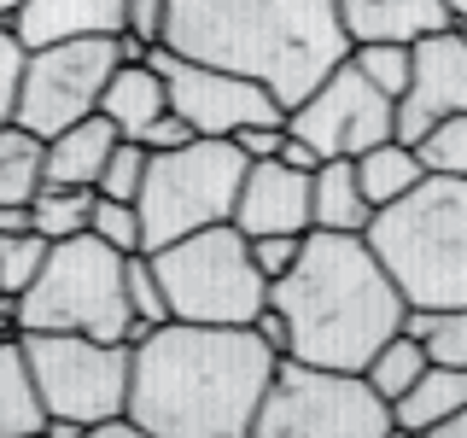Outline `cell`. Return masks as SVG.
<instances>
[{
    "label": "cell",
    "instance_id": "1",
    "mask_svg": "<svg viewBox=\"0 0 467 438\" xmlns=\"http://www.w3.org/2000/svg\"><path fill=\"white\" fill-rule=\"evenodd\" d=\"M281 350L257 328L164 321L135 345L129 415L146 438H245Z\"/></svg>",
    "mask_w": 467,
    "mask_h": 438
},
{
    "label": "cell",
    "instance_id": "2",
    "mask_svg": "<svg viewBox=\"0 0 467 438\" xmlns=\"http://www.w3.org/2000/svg\"><path fill=\"white\" fill-rule=\"evenodd\" d=\"M164 47L257 77L292 111L350 53L339 0H170Z\"/></svg>",
    "mask_w": 467,
    "mask_h": 438
},
{
    "label": "cell",
    "instance_id": "3",
    "mask_svg": "<svg viewBox=\"0 0 467 438\" xmlns=\"http://www.w3.org/2000/svg\"><path fill=\"white\" fill-rule=\"evenodd\" d=\"M269 304L286 316V357L321 362V369H362L409 316L374 245L362 234L333 228L304 234L298 263L281 281H269Z\"/></svg>",
    "mask_w": 467,
    "mask_h": 438
},
{
    "label": "cell",
    "instance_id": "4",
    "mask_svg": "<svg viewBox=\"0 0 467 438\" xmlns=\"http://www.w3.org/2000/svg\"><path fill=\"white\" fill-rule=\"evenodd\" d=\"M374 257L398 281L409 310L467 304V182L462 175H420L403 199L379 204L362 228Z\"/></svg>",
    "mask_w": 467,
    "mask_h": 438
},
{
    "label": "cell",
    "instance_id": "5",
    "mask_svg": "<svg viewBox=\"0 0 467 438\" xmlns=\"http://www.w3.org/2000/svg\"><path fill=\"white\" fill-rule=\"evenodd\" d=\"M18 333H94L123 339L135 310L123 292V252L106 245L94 228L47 245L41 275L18 292ZM129 345V339H123Z\"/></svg>",
    "mask_w": 467,
    "mask_h": 438
},
{
    "label": "cell",
    "instance_id": "6",
    "mask_svg": "<svg viewBox=\"0 0 467 438\" xmlns=\"http://www.w3.org/2000/svg\"><path fill=\"white\" fill-rule=\"evenodd\" d=\"M245 164L252 158L234 141L193 135L175 152H146V182H140V240L146 252L182 240V234L234 223V199H240Z\"/></svg>",
    "mask_w": 467,
    "mask_h": 438
},
{
    "label": "cell",
    "instance_id": "7",
    "mask_svg": "<svg viewBox=\"0 0 467 438\" xmlns=\"http://www.w3.org/2000/svg\"><path fill=\"white\" fill-rule=\"evenodd\" d=\"M152 269L164 281L175 321H223V328H252L269 304V275L252 263V240L234 223L182 234L158 245Z\"/></svg>",
    "mask_w": 467,
    "mask_h": 438
},
{
    "label": "cell",
    "instance_id": "8",
    "mask_svg": "<svg viewBox=\"0 0 467 438\" xmlns=\"http://www.w3.org/2000/svg\"><path fill=\"white\" fill-rule=\"evenodd\" d=\"M252 433L263 438H386L391 403L368 386L362 369H321V362H304V357H281Z\"/></svg>",
    "mask_w": 467,
    "mask_h": 438
},
{
    "label": "cell",
    "instance_id": "9",
    "mask_svg": "<svg viewBox=\"0 0 467 438\" xmlns=\"http://www.w3.org/2000/svg\"><path fill=\"white\" fill-rule=\"evenodd\" d=\"M36 391L47 415L77 421L88 433L94 421L129 409V374H135V345L94 339V333H18Z\"/></svg>",
    "mask_w": 467,
    "mask_h": 438
},
{
    "label": "cell",
    "instance_id": "10",
    "mask_svg": "<svg viewBox=\"0 0 467 438\" xmlns=\"http://www.w3.org/2000/svg\"><path fill=\"white\" fill-rule=\"evenodd\" d=\"M111 70H117V36H82V41L29 47L12 123H24L29 135L53 141L77 117L99 111V94H106Z\"/></svg>",
    "mask_w": 467,
    "mask_h": 438
},
{
    "label": "cell",
    "instance_id": "11",
    "mask_svg": "<svg viewBox=\"0 0 467 438\" xmlns=\"http://www.w3.org/2000/svg\"><path fill=\"white\" fill-rule=\"evenodd\" d=\"M391 123H398V99L379 94V88L357 70V58H350V53L286 111V129L298 141H310L321 158H357V152H368V146L391 141Z\"/></svg>",
    "mask_w": 467,
    "mask_h": 438
},
{
    "label": "cell",
    "instance_id": "12",
    "mask_svg": "<svg viewBox=\"0 0 467 438\" xmlns=\"http://www.w3.org/2000/svg\"><path fill=\"white\" fill-rule=\"evenodd\" d=\"M152 65L170 82V111H182L193 123V135L234 141L252 123H286V106L257 77H240V70H223V65H199V58H182L170 47H152Z\"/></svg>",
    "mask_w": 467,
    "mask_h": 438
},
{
    "label": "cell",
    "instance_id": "13",
    "mask_svg": "<svg viewBox=\"0 0 467 438\" xmlns=\"http://www.w3.org/2000/svg\"><path fill=\"white\" fill-rule=\"evenodd\" d=\"M409 53H415V65H409V88L398 94V123H391V135L415 146L432 123L467 111V29L462 24L432 29V36H420Z\"/></svg>",
    "mask_w": 467,
    "mask_h": 438
},
{
    "label": "cell",
    "instance_id": "14",
    "mask_svg": "<svg viewBox=\"0 0 467 438\" xmlns=\"http://www.w3.org/2000/svg\"><path fill=\"white\" fill-rule=\"evenodd\" d=\"M234 228L252 234H310V170L286 164V158H252L234 199Z\"/></svg>",
    "mask_w": 467,
    "mask_h": 438
},
{
    "label": "cell",
    "instance_id": "15",
    "mask_svg": "<svg viewBox=\"0 0 467 438\" xmlns=\"http://www.w3.org/2000/svg\"><path fill=\"white\" fill-rule=\"evenodd\" d=\"M129 0H24L12 12L24 47H53V41H82V36H117Z\"/></svg>",
    "mask_w": 467,
    "mask_h": 438
},
{
    "label": "cell",
    "instance_id": "16",
    "mask_svg": "<svg viewBox=\"0 0 467 438\" xmlns=\"http://www.w3.org/2000/svg\"><path fill=\"white\" fill-rule=\"evenodd\" d=\"M339 24L357 47V41H420L456 18L444 0H339Z\"/></svg>",
    "mask_w": 467,
    "mask_h": 438
},
{
    "label": "cell",
    "instance_id": "17",
    "mask_svg": "<svg viewBox=\"0 0 467 438\" xmlns=\"http://www.w3.org/2000/svg\"><path fill=\"white\" fill-rule=\"evenodd\" d=\"M99 111L117 123V135L140 141V129L152 123V117L170 111V82H164V70H158L152 58H135V65H129V58H117L106 94H99Z\"/></svg>",
    "mask_w": 467,
    "mask_h": 438
},
{
    "label": "cell",
    "instance_id": "18",
    "mask_svg": "<svg viewBox=\"0 0 467 438\" xmlns=\"http://www.w3.org/2000/svg\"><path fill=\"white\" fill-rule=\"evenodd\" d=\"M117 141H123V135H117V123H111L106 111H88V117H77L70 129H58V135L47 141V182L94 187Z\"/></svg>",
    "mask_w": 467,
    "mask_h": 438
},
{
    "label": "cell",
    "instance_id": "19",
    "mask_svg": "<svg viewBox=\"0 0 467 438\" xmlns=\"http://www.w3.org/2000/svg\"><path fill=\"white\" fill-rule=\"evenodd\" d=\"M310 216H316V228H333V234L368 228L374 204L357 182V158H321L310 170Z\"/></svg>",
    "mask_w": 467,
    "mask_h": 438
},
{
    "label": "cell",
    "instance_id": "20",
    "mask_svg": "<svg viewBox=\"0 0 467 438\" xmlns=\"http://www.w3.org/2000/svg\"><path fill=\"white\" fill-rule=\"evenodd\" d=\"M467 403V369H450V362H427L420 380L391 403V433H432L444 415H456Z\"/></svg>",
    "mask_w": 467,
    "mask_h": 438
},
{
    "label": "cell",
    "instance_id": "21",
    "mask_svg": "<svg viewBox=\"0 0 467 438\" xmlns=\"http://www.w3.org/2000/svg\"><path fill=\"white\" fill-rule=\"evenodd\" d=\"M41 427H47V403L36 391L24 339H6L0 345V438H29Z\"/></svg>",
    "mask_w": 467,
    "mask_h": 438
},
{
    "label": "cell",
    "instance_id": "22",
    "mask_svg": "<svg viewBox=\"0 0 467 438\" xmlns=\"http://www.w3.org/2000/svg\"><path fill=\"white\" fill-rule=\"evenodd\" d=\"M420 175H427L420 152L409 141H398V135L368 146V152H357V182H362V193H368L374 211H379V204H391V199H403Z\"/></svg>",
    "mask_w": 467,
    "mask_h": 438
},
{
    "label": "cell",
    "instance_id": "23",
    "mask_svg": "<svg viewBox=\"0 0 467 438\" xmlns=\"http://www.w3.org/2000/svg\"><path fill=\"white\" fill-rule=\"evenodd\" d=\"M47 182V141L24 123H0V204H29Z\"/></svg>",
    "mask_w": 467,
    "mask_h": 438
},
{
    "label": "cell",
    "instance_id": "24",
    "mask_svg": "<svg viewBox=\"0 0 467 438\" xmlns=\"http://www.w3.org/2000/svg\"><path fill=\"white\" fill-rule=\"evenodd\" d=\"M94 187H70V182H41L29 199V228L47 234V240H70L94 223Z\"/></svg>",
    "mask_w": 467,
    "mask_h": 438
},
{
    "label": "cell",
    "instance_id": "25",
    "mask_svg": "<svg viewBox=\"0 0 467 438\" xmlns=\"http://www.w3.org/2000/svg\"><path fill=\"white\" fill-rule=\"evenodd\" d=\"M403 333H415L427 362L467 369V304H432V310H409Z\"/></svg>",
    "mask_w": 467,
    "mask_h": 438
},
{
    "label": "cell",
    "instance_id": "26",
    "mask_svg": "<svg viewBox=\"0 0 467 438\" xmlns=\"http://www.w3.org/2000/svg\"><path fill=\"white\" fill-rule=\"evenodd\" d=\"M420 369H427V350H420V339H415V333H403V328L391 333V339L379 345L368 362H362V374H368V386H374V391H379L386 403H398L403 391H409V386L420 380Z\"/></svg>",
    "mask_w": 467,
    "mask_h": 438
},
{
    "label": "cell",
    "instance_id": "27",
    "mask_svg": "<svg viewBox=\"0 0 467 438\" xmlns=\"http://www.w3.org/2000/svg\"><path fill=\"white\" fill-rule=\"evenodd\" d=\"M409 47H415V41H357L350 58H357V70L379 88V94L398 99L403 88H409V65H415V53H409Z\"/></svg>",
    "mask_w": 467,
    "mask_h": 438
},
{
    "label": "cell",
    "instance_id": "28",
    "mask_svg": "<svg viewBox=\"0 0 467 438\" xmlns=\"http://www.w3.org/2000/svg\"><path fill=\"white\" fill-rule=\"evenodd\" d=\"M47 234L36 228H18V234H0V292L6 298H18V292L41 275V263H47Z\"/></svg>",
    "mask_w": 467,
    "mask_h": 438
},
{
    "label": "cell",
    "instance_id": "29",
    "mask_svg": "<svg viewBox=\"0 0 467 438\" xmlns=\"http://www.w3.org/2000/svg\"><path fill=\"white\" fill-rule=\"evenodd\" d=\"M123 292H129V310H135L146 328H164L170 316V298H164V281L152 269V252H129L123 257Z\"/></svg>",
    "mask_w": 467,
    "mask_h": 438
},
{
    "label": "cell",
    "instance_id": "30",
    "mask_svg": "<svg viewBox=\"0 0 467 438\" xmlns=\"http://www.w3.org/2000/svg\"><path fill=\"white\" fill-rule=\"evenodd\" d=\"M415 152H420V164H427L432 175H462L467 182V111L432 123L427 135L415 141Z\"/></svg>",
    "mask_w": 467,
    "mask_h": 438
},
{
    "label": "cell",
    "instance_id": "31",
    "mask_svg": "<svg viewBox=\"0 0 467 438\" xmlns=\"http://www.w3.org/2000/svg\"><path fill=\"white\" fill-rule=\"evenodd\" d=\"M88 228H94L106 245H117L123 257L129 252H146V240H140V204L135 199H106V193H99L94 199V223H88Z\"/></svg>",
    "mask_w": 467,
    "mask_h": 438
},
{
    "label": "cell",
    "instance_id": "32",
    "mask_svg": "<svg viewBox=\"0 0 467 438\" xmlns=\"http://www.w3.org/2000/svg\"><path fill=\"white\" fill-rule=\"evenodd\" d=\"M140 182H146V146L123 135V141L111 146V158H106V170H99L94 193H106V199H140Z\"/></svg>",
    "mask_w": 467,
    "mask_h": 438
},
{
    "label": "cell",
    "instance_id": "33",
    "mask_svg": "<svg viewBox=\"0 0 467 438\" xmlns=\"http://www.w3.org/2000/svg\"><path fill=\"white\" fill-rule=\"evenodd\" d=\"M24 58H29V47L18 41V29H12V18H0V123H12V111H18Z\"/></svg>",
    "mask_w": 467,
    "mask_h": 438
},
{
    "label": "cell",
    "instance_id": "34",
    "mask_svg": "<svg viewBox=\"0 0 467 438\" xmlns=\"http://www.w3.org/2000/svg\"><path fill=\"white\" fill-rule=\"evenodd\" d=\"M298 252H304V234H252V263L269 281H281L292 263H298Z\"/></svg>",
    "mask_w": 467,
    "mask_h": 438
},
{
    "label": "cell",
    "instance_id": "35",
    "mask_svg": "<svg viewBox=\"0 0 467 438\" xmlns=\"http://www.w3.org/2000/svg\"><path fill=\"white\" fill-rule=\"evenodd\" d=\"M164 24H170V0H129L123 6V29L140 36L146 47H164Z\"/></svg>",
    "mask_w": 467,
    "mask_h": 438
},
{
    "label": "cell",
    "instance_id": "36",
    "mask_svg": "<svg viewBox=\"0 0 467 438\" xmlns=\"http://www.w3.org/2000/svg\"><path fill=\"white\" fill-rule=\"evenodd\" d=\"M187 141H193V123H187L182 111H164V117H152V123L140 129L146 152H175V146H187Z\"/></svg>",
    "mask_w": 467,
    "mask_h": 438
},
{
    "label": "cell",
    "instance_id": "37",
    "mask_svg": "<svg viewBox=\"0 0 467 438\" xmlns=\"http://www.w3.org/2000/svg\"><path fill=\"white\" fill-rule=\"evenodd\" d=\"M281 141H286V123H252V129L234 135V146L245 158H281Z\"/></svg>",
    "mask_w": 467,
    "mask_h": 438
},
{
    "label": "cell",
    "instance_id": "38",
    "mask_svg": "<svg viewBox=\"0 0 467 438\" xmlns=\"http://www.w3.org/2000/svg\"><path fill=\"white\" fill-rule=\"evenodd\" d=\"M252 328L263 333V345H275V350H281V357H286V339H292V333H286V316H281V310H275V304H263V310H257V321H252Z\"/></svg>",
    "mask_w": 467,
    "mask_h": 438
},
{
    "label": "cell",
    "instance_id": "39",
    "mask_svg": "<svg viewBox=\"0 0 467 438\" xmlns=\"http://www.w3.org/2000/svg\"><path fill=\"white\" fill-rule=\"evenodd\" d=\"M281 158H286V164H298V170H316L321 164V152H316L310 141H298L292 129H286V141H281Z\"/></svg>",
    "mask_w": 467,
    "mask_h": 438
},
{
    "label": "cell",
    "instance_id": "40",
    "mask_svg": "<svg viewBox=\"0 0 467 438\" xmlns=\"http://www.w3.org/2000/svg\"><path fill=\"white\" fill-rule=\"evenodd\" d=\"M29 228V204H0V234H18Z\"/></svg>",
    "mask_w": 467,
    "mask_h": 438
},
{
    "label": "cell",
    "instance_id": "41",
    "mask_svg": "<svg viewBox=\"0 0 467 438\" xmlns=\"http://www.w3.org/2000/svg\"><path fill=\"white\" fill-rule=\"evenodd\" d=\"M432 433H438V438H467V403L456 409V415H444V421H438Z\"/></svg>",
    "mask_w": 467,
    "mask_h": 438
},
{
    "label": "cell",
    "instance_id": "42",
    "mask_svg": "<svg viewBox=\"0 0 467 438\" xmlns=\"http://www.w3.org/2000/svg\"><path fill=\"white\" fill-rule=\"evenodd\" d=\"M12 304H18V298H12ZM12 304H0V345L18 339V310H12Z\"/></svg>",
    "mask_w": 467,
    "mask_h": 438
},
{
    "label": "cell",
    "instance_id": "43",
    "mask_svg": "<svg viewBox=\"0 0 467 438\" xmlns=\"http://www.w3.org/2000/svg\"><path fill=\"white\" fill-rule=\"evenodd\" d=\"M444 6H450V18H456V24H467V0H444Z\"/></svg>",
    "mask_w": 467,
    "mask_h": 438
},
{
    "label": "cell",
    "instance_id": "44",
    "mask_svg": "<svg viewBox=\"0 0 467 438\" xmlns=\"http://www.w3.org/2000/svg\"><path fill=\"white\" fill-rule=\"evenodd\" d=\"M24 6V0H0V18H12V12H18Z\"/></svg>",
    "mask_w": 467,
    "mask_h": 438
},
{
    "label": "cell",
    "instance_id": "45",
    "mask_svg": "<svg viewBox=\"0 0 467 438\" xmlns=\"http://www.w3.org/2000/svg\"><path fill=\"white\" fill-rule=\"evenodd\" d=\"M0 304H12V298H6V292H0Z\"/></svg>",
    "mask_w": 467,
    "mask_h": 438
},
{
    "label": "cell",
    "instance_id": "46",
    "mask_svg": "<svg viewBox=\"0 0 467 438\" xmlns=\"http://www.w3.org/2000/svg\"><path fill=\"white\" fill-rule=\"evenodd\" d=\"M462 29H467V24H462Z\"/></svg>",
    "mask_w": 467,
    "mask_h": 438
}]
</instances>
